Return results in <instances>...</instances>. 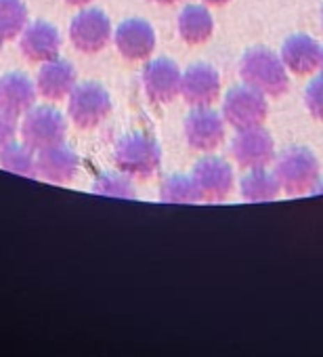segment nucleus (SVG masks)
<instances>
[{
  "label": "nucleus",
  "instance_id": "nucleus-1",
  "mask_svg": "<svg viewBox=\"0 0 323 357\" xmlns=\"http://www.w3.org/2000/svg\"><path fill=\"white\" fill-rule=\"evenodd\" d=\"M239 74L244 82L256 89L262 95L279 97L287 91V74L283 61L267 51V49H252L242 57Z\"/></svg>",
  "mask_w": 323,
  "mask_h": 357
},
{
  "label": "nucleus",
  "instance_id": "nucleus-2",
  "mask_svg": "<svg viewBox=\"0 0 323 357\" xmlns=\"http://www.w3.org/2000/svg\"><path fill=\"white\" fill-rule=\"evenodd\" d=\"M113 162L120 172L134 178H149L155 174L162 162L157 143L147 135H126L118 141Z\"/></svg>",
  "mask_w": 323,
  "mask_h": 357
},
{
  "label": "nucleus",
  "instance_id": "nucleus-3",
  "mask_svg": "<svg viewBox=\"0 0 323 357\" xmlns=\"http://www.w3.org/2000/svg\"><path fill=\"white\" fill-rule=\"evenodd\" d=\"M275 178L287 196H302L317 183L319 162L304 147L287 149L275 166Z\"/></svg>",
  "mask_w": 323,
  "mask_h": 357
},
{
  "label": "nucleus",
  "instance_id": "nucleus-4",
  "mask_svg": "<svg viewBox=\"0 0 323 357\" xmlns=\"http://www.w3.org/2000/svg\"><path fill=\"white\" fill-rule=\"evenodd\" d=\"M68 132L65 118L61 112L49 105L32 107L24 114L22 122V139L32 149H47L53 145H61Z\"/></svg>",
  "mask_w": 323,
  "mask_h": 357
},
{
  "label": "nucleus",
  "instance_id": "nucleus-5",
  "mask_svg": "<svg viewBox=\"0 0 323 357\" xmlns=\"http://www.w3.org/2000/svg\"><path fill=\"white\" fill-rule=\"evenodd\" d=\"M70 118L78 128H95L111 114V97L97 82L76 84L68 103Z\"/></svg>",
  "mask_w": 323,
  "mask_h": 357
},
{
  "label": "nucleus",
  "instance_id": "nucleus-6",
  "mask_svg": "<svg viewBox=\"0 0 323 357\" xmlns=\"http://www.w3.org/2000/svg\"><path fill=\"white\" fill-rule=\"evenodd\" d=\"M223 114H225V120L237 130L256 128L267 118L265 95L252 86H235L225 97Z\"/></svg>",
  "mask_w": 323,
  "mask_h": 357
},
{
  "label": "nucleus",
  "instance_id": "nucleus-7",
  "mask_svg": "<svg viewBox=\"0 0 323 357\" xmlns=\"http://www.w3.org/2000/svg\"><path fill=\"white\" fill-rule=\"evenodd\" d=\"M70 38L80 53H99L111 38V22L101 9H84L72 20Z\"/></svg>",
  "mask_w": 323,
  "mask_h": 357
},
{
  "label": "nucleus",
  "instance_id": "nucleus-8",
  "mask_svg": "<svg viewBox=\"0 0 323 357\" xmlns=\"http://www.w3.org/2000/svg\"><path fill=\"white\" fill-rule=\"evenodd\" d=\"M191 178L196 181V188L202 196V200L208 202H221L231 194L233 188V170L231 166L214 155H208L200 160L194 168Z\"/></svg>",
  "mask_w": 323,
  "mask_h": 357
},
{
  "label": "nucleus",
  "instance_id": "nucleus-9",
  "mask_svg": "<svg viewBox=\"0 0 323 357\" xmlns=\"http://www.w3.org/2000/svg\"><path fill=\"white\" fill-rule=\"evenodd\" d=\"M183 74L173 59H153L143 70V86L153 103H171L181 93Z\"/></svg>",
  "mask_w": 323,
  "mask_h": 357
},
{
  "label": "nucleus",
  "instance_id": "nucleus-10",
  "mask_svg": "<svg viewBox=\"0 0 323 357\" xmlns=\"http://www.w3.org/2000/svg\"><path fill=\"white\" fill-rule=\"evenodd\" d=\"M22 40V53L36 63H47L51 59L59 57L61 51V36L57 32V28L49 22H32L24 28V32L19 34Z\"/></svg>",
  "mask_w": 323,
  "mask_h": 357
},
{
  "label": "nucleus",
  "instance_id": "nucleus-11",
  "mask_svg": "<svg viewBox=\"0 0 323 357\" xmlns=\"http://www.w3.org/2000/svg\"><path fill=\"white\" fill-rule=\"evenodd\" d=\"M185 137L194 149L212 151L225 137V124L214 109L196 107L185 120Z\"/></svg>",
  "mask_w": 323,
  "mask_h": 357
},
{
  "label": "nucleus",
  "instance_id": "nucleus-12",
  "mask_svg": "<svg viewBox=\"0 0 323 357\" xmlns=\"http://www.w3.org/2000/svg\"><path fill=\"white\" fill-rule=\"evenodd\" d=\"M221 93V78L214 68L206 63H196L183 74L181 95L194 107H208L216 101Z\"/></svg>",
  "mask_w": 323,
  "mask_h": 357
},
{
  "label": "nucleus",
  "instance_id": "nucleus-13",
  "mask_svg": "<svg viewBox=\"0 0 323 357\" xmlns=\"http://www.w3.org/2000/svg\"><path fill=\"white\" fill-rule=\"evenodd\" d=\"M273 139L262 128L239 130L233 139V155L244 168H265L273 158Z\"/></svg>",
  "mask_w": 323,
  "mask_h": 357
},
{
  "label": "nucleus",
  "instance_id": "nucleus-14",
  "mask_svg": "<svg viewBox=\"0 0 323 357\" xmlns=\"http://www.w3.org/2000/svg\"><path fill=\"white\" fill-rule=\"evenodd\" d=\"M116 47L130 61L145 59L153 53L155 32L145 20H126L116 30Z\"/></svg>",
  "mask_w": 323,
  "mask_h": 357
},
{
  "label": "nucleus",
  "instance_id": "nucleus-15",
  "mask_svg": "<svg viewBox=\"0 0 323 357\" xmlns=\"http://www.w3.org/2000/svg\"><path fill=\"white\" fill-rule=\"evenodd\" d=\"M78 164H80L78 155L63 143L40 149V153L36 158L38 176H42L49 183H57V185L72 181L78 170Z\"/></svg>",
  "mask_w": 323,
  "mask_h": 357
},
{
  "label": "nucleus",
  "instance_id": "nucleus-16",
  "mask_svg": "<svg viewBox=\"0 0 323 357\" xmlns=\"http://www.w3.org/2000/svg\"><path fill=\"white\" fill-rule=\"evenodd\" d=\"M36 103V89L22 72H9L0 78V112L19 116Z\"/></svg>",
  "mask_w": 323,
  "mask_h": 357
},
{
  "label": "nucleus",
  "instance_id": "nucleus-17",
  "mask_svg": "<svg viewBox=\"0 0 323 357\" xmlns=\"http://www.w3.org/2000/svg\"><path fill=\"white\" fill-rule=\"evenodd\" d=\"M38 93L49 101H61L76 89V70L65 59H51L38 72Z\"/></svg>",
  "mask_w": 323,
  "mask_h": 357
},
{
  "label": "nucleus",
  "instance_id": "nucleus-18",
  "mask_svg": "<svg viewBox=\"0 0 323 357\" xmlns=\"http://www.w3.org/2000/svg\"><path fill=\"white\" fill-rule=\"evenodd\" d=\"M281 61L287 70H292L298 76L310 74L321 66V47L304 34L292 36L285 40L281 49Z\"/></svg>",
  "mask_w": 323,
  "mask_h": 357
},
{
  "label": "nucleus",
  "instance_id": "nucleus-19",
  "mask_svg": "<svg viewBox=\"0 0 323 357\" xmlns=\"http://www.w3.org/2000/svg\"><path fill=\"white\" fill-rule=\"evenodd\" d=\"M214 22L206 7L189 5L179 15V32L187 45H202L212 36Z\"/></svg>",
  "mask_w": 323,
  "mask_h": 357
},
{
  "label": "nucleus",
  "instance_id": "nucleus-20",
  "mask_svg": "<svg viewBox=\"0 0 323 357\" xmlns=\"http://www.w3.org/2000/svg\"><path fill=\"white\" fill-rule=\"evenodd\" d=\"M279 192V183L273 174L262 168H252L242 178V196L250 202H267L273 200Z\"/></svg>",
  "mask_w": 323,
  "mask_h": 357
},
{
  "label": "nucleus",
  "instance_id": "nucleus-21",
  "mask_svg": "<svg viewBox=\"0 0 323 357\" xmlns=\"http://www.w3.org/2000/svg\"><path fill=\"white\" fill-rule=\"evenodd\" d=\"M0 166L13 174H22V176H30V178L38 176L34 149L26 143L13 141L3 153H0Z\"/></svg>",
  "mask_w": 323,
  "mask_h": 357
},
{
  "label": "nucleus",
  "instance_id": "nucleus-22",
  "mask_svg": "<svg viewBox=\"0 0 323 357\" xmlns=\"http://www.w3.org/2000/svg\"><path fill=\"white\" fill-rule=\"evenodd\" d=\"M28 26V9L24 0H0V36L15 38Z\"/></svg>",
  "mask_w": 323,
  "mask_h": 357
},
{
  "label": "nucleus",
  "instance_id": "nucleus-23",
  "mask_svg": "<svg viewBox=\"0 0 323 357\" xmlns=\"http://www.w3.org/2000/svg\"><path fill=\"white\" fill-rule=\"evenodd\" d=\"M159 198L164 202H179V204H191V202L202 200L196 188V181L191 176H183V174L168 176L166 181L162 183Z\"/></svg>",
  "mask_w": 323,
  "mask_h": 357
},
{
  "label": "nucleus",
  "instance_id": "nucleus-24",
  "mask_svg": "<svg viewBox=\"0 0 323 357\" xmlns=\"http://www.w3.org/2000/svg\"><path fill=\"white\" fill-rule=\"evenodd\" d=\"M93 192L101 196H113V198H134V188L128 181V174L118 172H105L93 183Z\"/></svg>",
  "mask_w": 323,
  "mask_h": 357
},
{
  "label": "nucleus",
  "instance_id": "nucleus-25",
  "mask_svg": "<svg viewBox=\"0 0 323 357\" xmlns=\"http://www.w3.org/2000/svg\"><path fill=\"white\" fill-rule=\"evenodd\" d=\"M306 107L317 118L323 120V74L317 76L306 89Z\"/></svg>",
  "mask_w": 323,
  "mask_h": 357
},
{
  "label": "nucleus",
  "instance_id": "nucleus-26",
  "mask_svg": "<svg viewBox=\"0 0 323 357\" xmlns=\"http://www.w3.org/2000/svg\"><path fill=\"white\" fill-rule=\"evenodd\" d=\"M15 135H17L15 116L0 112V153H3L15 141Z\"/></svg>",
  "mask_w": 323,
  "mask_h": 357
},
{
  "label": "nucleus",
  "instance_id": "nucleus-27",
  "mask_svg": "<svg viewBox=\"0 0 323 357\" xmlns=\"http://www.w3.org/2000/svg\"><path fill=\"white\" fill-rule=\"evenodd\" d=\"M65 3L72 7H86L88 3H93V0H65Z\"/></svg>",
  "mask_w": 323,
  "mask_h": 357
},
{
  "label": "nucleus",
  "instance_id": "nucleus-28",
  "mask_svg": "<svg viewBox=\"0 0 323 357\" xmlns=\"http://www.w3.org/2000/svg\"><path fill=\"white\" fill-rule=\"evenodd\" d=\"M208 5H214V7H221V5H225V3H229V0H206Z\"/></svg>",
  "mask_w": 323,
  "mask_h": 357
},
{
  "label": "nucleus",
  "instance_id": "nucleus-29",
  "mask_svg": "<svg viewBox=\"0 0 323 357\" xmlns=\"http://www.w3.org/2000/svg\"><path fill=\"white\" fill-rule=\"evenodd\" d=\"M153 3H159V5H173L177 0H153Z\"/></svg>",
  "mask_w": 323,
  "mask_h": 357
},
{
  "label": "nucleus",
  "instance_id": "nucleus-30",
  "mask_svg": "<svg viewBox=\"0 0 323 357\" xmlns=\"http://www.w3.org/2000/svg\"><path fill=\"white\" fill-rule=\"evenodd\" d=\"M3 45H5V38H3V36H0V51H3Z\"/></svg>",
  "mask_w": 323,
  "mask_h": 357
},
{
  "label": "nucleus",
  "instance_id": "nucleus-31",
  "mask_svg": "<svg viewBox=\"0 0 323 357\" xmlns=\"http://www.w3.org/2000/svg\"><path fill=\"white\" fill-rule=\"evenodd\" d=\"M321 66H323V49H321Z\"/></svg>",
  "mask_w": 323,
  "mask_h": 357
}]
</instances>
